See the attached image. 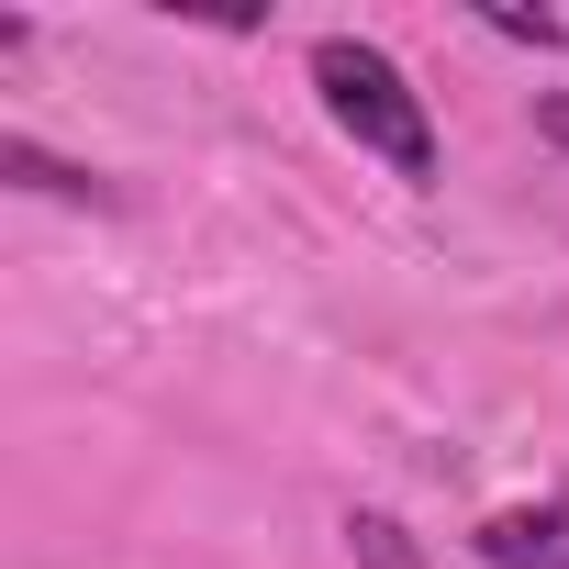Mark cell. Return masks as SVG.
<instances>
[{"label":"cell","instance_id":"obj_6","mask_svg":"<svg viewBox=\"0 0 569 569\" xmlns=\"http://www.w3.org/2000/svg\"><path fill=\"white\" fill-rule=\"evenodd\" d=\"M536 146H558V157H569V90H536Z\"/></svg>","mask_w":569,"mask_h":569},{"label":"cell","instance_id":"obj_2","mask_svg":"<svg viewBox=\"0 0 569 569\" xmlns=\"http://www.w3.org/2000/svg\"><path fill=\"white\" fill-rule=\"evenodd\" d=\"M491 569H569V491H547V502H502V513H480V536H469Z\"/></svg>","mask_w":569,"mask_h":569},{"label":"cell","instance_id":"obj_3","mask_svg":"<svg viewBox=\"0 0 569 569\" xmlns=\"http://www.w3.org/2000/svg\"><path fill=\"white\" fill-rule=\"evenodd\" d=\"M0 179H12V190H46V201H112L90 168H68V157H46L34 134H0Z\"/></svg>","mask_w":569,"mask_h":569},{"label":"cell","instance_id":"obj_1","mask_svg":"<svg viewBox=\"0 0 569 569\" xmlns=\"http://www.w3.org/2000/svg\"><path fill=\"white\" fill-rule=\"evenodd\" d=\"M313 90H325V112H336V134H347L358 157H380L391 179H436V123H425V90H413L380 46L325 34V46H313Z\"/></svg>","mask_w":569,"mask_h":569},{"label":"cell","instance_id":"obj_5","mask_svg":"<svg viewBox=\"0 0 569 569\" xmlns=\"http://www.w3.org/2000/svg\"><path fill=\"white\" fill-rule=\"evenodd\" d=\"M502 46H569V12H502V0H491V12H480Z\"/></svg>","mask_w":569,"mask_h":569},{"label":"cell","instance_id":"obj_4","mask_svg":"<svg viewBox=\"0 0 569 569\" xmlns=\"http://www.w3.org/2000/svg\"><path fill=\"white\" fill-rule=\"evenodd\" d=\"M347 558H358V569H425V547H413L391 513H347Z\"/></svg>","mask_w":569,"mask_h":569}]
</instances>
